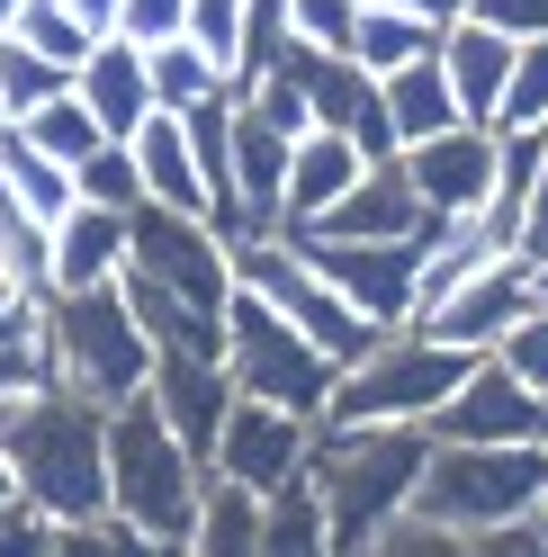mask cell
Listing matches in <instances>:
<instances>
[{
	"label": "cell",
	"mask_w": 548,
	"mask_h": 557,
	"mask_svg": "<svg viewBox=\"0 0 548 557\" xmlns=\"http://www.w3.org/2000/svg\"><path fill=\"white\" fill-rule=\"evenodd\" d=\"M126 278H153L162 297L198 306V315H225V297H234L225 243L198 216H171V207H135L126 216Z\"/></svg>",
	"instance_id": "obj_10"
},
{
	"label": "cell",
	"mask_w": 548,
	"mask_h": 557,
	"mask_svg": "<svg viewBox=\"0 0 548 557\" xmlns=\"http://www.w3.org/2000/svg\"><path fill=\"white\" fill-rule=\"evenodd\" d=\"M10 27H18V0H0V37H10Z\"/></svg>",
	"instance_id": "obj_47"
},
{
	"label": "cell",
	"mask_w": 548,
	"mask_h": 557,
	"mask_svg": "<svg viewBox=\"0 0 548 557\" xmlns=\"http://www.w3.org/2000/svg\"><path fill=\"white\" fill-rule=\"evenodd\" d=\"M82 18V37H117V0H63Z\"/></svg>",
	"instance_id": "obj_44"
},
{
	"label": "cell",
	"mask_w": 548,
	"mask_h": 557,
	"mask_svg": "<svg viewBox=\"0 0 548 557\" xmlns=\"http://www.w3.org/2000/svg\"><path fill=\"white\" fill-rule=\"evenodd\" d=\"M54 387V360H46V315L27 306L18 324H0V413L27 405V396H46Z\"/></svg>",
	"instance_id": "obj_30"
},
{
	"label": "cell",
	"mask_w": 548,
	"mask_h": 557,
	"mask_svg": "<svg viewBox=\"0 0 548 557\" xmlns=\"http://www.w3.org/2000/svg\"><path fill=\"white\" fill-rule=\"evenodd\" d=\"M432 459V432H315L306 449V485L324 504L333 557H369L387 521L414 512V476Z\"/></svg>",
	"instance_id": "obj_2"
},
{
	"label": "cell",
	"mask_w": 548,
	"mask_h": 557,
	"mask_svg": "<svg viewBox=\"0 0 548 557\" xmlns=\"http://www.w3.org/2000/svg\"><path fill=\"white\" fill-rule=\"evenodd\" d=\"M0 459H10L18 504H37L54 531L63 521H99L109 512V413H90L82 396H27L0 413Z\"/></svg>",
	"instance_id": "obj_1"
},
{
	"label": "cell",
	"mask_w": 548,
	"mask_h": 557,
	"mask_svg": "<svg viewBox=\"0 0 548 557\" xmlns=\"http://www.w3.org/2000/svg\"><path fill=\"white\" fill-rule=\"evenodd\" d=\"M369 557H548V512L531 521H503V531H432V521H387L378 540H369Z\"/></svg>",
	"instance_id": "obj_21"
},
{
	"label": "cell",
	"mask_w": 548,
	"mask_h": 557,
	"mask_svg": "<svg viewBox=\"0 0 548 557\" xmlns=\"http://www.w3.org/2000/svg\"><path fill=\"white\" fill-rule=\"evenodd\" d=\"M378 99H387L396 153H414V145H432V135H450V126H459L450 82H440V63H432V54H423V63H404V73H387V82H378Z\"/></svg>",
	"instance_id": "obj_24"
},
{
	"label": "cell",
	"mask_w": 548,
	"mask_h": 557,
	"mask_svg": "<svg viewBox=\"0 0 548 557\" xmlns=\"http://www.w3.org/2000/svg\"><path fill=\"white\" fill-rule=\"evenodd\" d=\"M495 369H503L522 396H539V405H548V306H531V315L495 342Z\"/></svg>",
	"instance_id": "obj_38"
},
{
	"label": "cell",
	"mask_w": 548,
	"mask_h": 557,
	"mask_svg": "<svg viewBox=\"0 0 548 557\" xmlns=\"http://www.w3.org/2000/svg\"><path fill=\"white\" fill-rule=\"evenodd\" d=\"M126 278V216H99V207H73L46 234V297H99Z\"/></svg>",
	"instance_id": "obj_15"
},
{
	"label": "cell",
	"mask_w": 548,
	"mask_h": 557,
	"mask_svg": "<svg viewBox=\"0 0 548 557\" xmlns=\"http://www.w3.org/2000/svg\"><path fill=\"white\" fill-rule=\"evenodd\" d=\"M360 153L341 145V135H297L288 145V189H279V234H306V225H324V207L360 181Z\"/></svg>",
	"instance_id": "obj_19"
},
{
	"label": "cell",
	"mask_w": 548,
	"mask_h": 557,
	"mask_svg": "<svg viewBox=\"0 0 548 557\" xmlns=\"http://www.w3.org/2000/svg\"><path fill=\"white\" fill-rule=\"evenodd\" d=\"M539 162H548L539 135H495V198H486V216H476V243H495V252H522L531 243Z\"/></svg>",
	"instance_id": "obj_20"
},
{
	"label": "cell",
	"mask_w": 548,
	"mask_h": 557,
	"mask_svg": "<svg viewBox=\"0 0 548 557\" xmlns=\"http://www.w3.org/2000/svg\"><path fill=\"white\" fill-rule=\"evenodd\" d=\"M37 315H46V360H54V387L63 396H82L90 413H117V405L145 396L153 351H145V333H135V315L117 306V288H99V297H46Z\"/></svg>",
	"instance_id": "obj_6"
},
{
	"label": "cell",
	"mask_w": 548,
	"mask_h": 557,
	"mask_svg": "<svg viewBox=\"0 0 548 557\" xmlns=\"http://www.w3.org/2000/svg\"><path fill=\"white\" fill-rule=\"evenodd\" d=\"M396 171H404V189H414V207L432 225H476L486 198H495V135L450 126V135H432L414 153H396Z\"/></svg>",
	"instance_id": "obj_13"
},
{
	"label": "cell",
	"mask_w": 548,
	"mask_h": 557,
	"mask_svg": "<svg viewBox=\"0 0 548 557\" xmlns=\"http://www.w3.org/2000/svg\"><path fill=\"white\" fill-rule=\"evenodd\" d=\"M0 557H54V521L37 504H0Z\"/></svg>",
	"instance_id": "obj_42"
},
{
	"label": "cell",
	"mask_w": 548,
	"mask_h": 557,
	"mask_svg": "<svg viewBox=\"0 0 548 557\" xmlns=\"http://www.w3.org/2000/svg\"><path fill=\"white\" fill-rule=\"evenodd\" d=\"M476 27H495L503 46H548V0H476Z\"/></svg>",
	"instance_id": "obj_41"
},
{
	"label": "cell",
	"mask_w": 548,
	"mask_h": 557,
	"mask_svg": "<svg viewBox=\"0 0 548 557\" xmlns=\"http://www.w3.org/2000/svg\"><path fill=\"white\" fill-rule=\"evenodd\" d=\"M440 46V27H423L414 10H387V0H360V27H351V63L369 82H387V73H404V63H423Z\"/></svg>",
	"instance_id": "obj_25"
},
{
	"label": "cell",
	"mask_w": 548,
	"mask_h": 557,
	"mask_svg": "<svg viewBox=\"0 0 548 557\" xmlns=\"http://www.w3.org/2000/svg\"><path fill=\"white\" fill-rule=\"evenodd\" d=\"M261 557H333V531H324V504L315 485H279V495H261Z\"/></svg>",
	"instance_id": "obj_26"
},
{
	"label": "cell",
	"mask_w": 548,
	"mask_h": 557,
	"mask_svg": "<svg viewBox=\"0 0 548 557\" xmlns=\"http://www.w3.org/2000/svg\"><path fill=\"white\" fill-rule=\"evenodd\" d=\"M10 46H27V54H46L54 73H82L99 37H82V18L63 10V0H18V27H10Z\"/></svg>",
	"instance_id": "obj_31"
},
{
	"label": "cell",
	"mask_w": 548,
	"mask_h": 557,
	"mask_svg": "<svg viewBox=\"0 0 548 557\" xmlns=\"http://www.w3.org/2000/svg\"><path fill=\"white\" fill-rule=\"evenodd\" d=\"M548 512V449H432L423 476H414V512L404 521H432V531H503V521H531Z\"/></svg>",
	"instance_id": "obj_4"
},
{
	"label": "cell",
	"mask_w": 548,
	"mask_h": 557,
	"mask_svg": "<svg viewBox=\"0 0 548 557\" xmlns=\"http://www.w3.org/2000/svg\"><path fill=\"white\" fill-rule=\"evenodd\" d=\"M351 27H360V0H288V46H306V54L351 63Z\"/></svg>",
	"instance_id": "obj_36"
},
{
	"label": "cell",
	"mask_w": 548,
	"mask_h": 557,
	"mask_svg": "<svg viewBox=\"0 0 548 557\" xmlns=\"http://www.w3.org/2000/svg\"><path fill=\"white\" fill-rule=\"evenodd\" d=\"M18 135H27V145H37V153H46L54 171H82V162H90L99 145H109V135H99V117L82 109V99H73V90H63V99H46V109H37V117H27Z\"/></svg>",
	"instance_id": "obj_29"
},
{
	"label": "cell",
	"mask_w": 548,
	"mask_h": 557,
	"mask_svg": "<svg viewBox=\"0 0 548 557\" xmlns=\"http://www.w3.org/2000/svg\"><path fill=\"white\" fill-rule=\"evenodd\" d=\"M423 432H432V449H531V441H548V405L522 396L495 360H476Z\"/></svg>",
	"instance_id": "obj_12"
},
{
	"label": "cell",
	"mask_w": 548,
	"mask_h": 557,
	"mask_svg": "<svg viewBox=\"0 0 548 557\" xmlns=\"http://www.w3.org/2000/svg\"><path fill=\"white\" fill-rule=\"evenodd\" d=\"M180 557H261V504L234 495V485H208V504H198Z\"/></svg>",
	"instance_id": "obj_27"
},
{
	"label": "cell",
	"mask_w": 548,
	"mask_h": 557,
	"mask_svg": "<svg viewBox=\"0 0 548 557\" xmlns=\"http://www.w3.org/2000/svg\"><path fill=\"white\" fill-rule=\"evenodd\" d=\"M73 99H82V109L99 117V135H109V145H126V135L153 117V82H145V54H135L126 37H99V46H90V63L73 73Z\"/></svg>",
	"instance_id": "obj_18"
},
{
	"label": "cell",
	"mask_w": 548,
	"mask_h": 557,
	"mask_svg": "<svg viewBox=\"0 0 548 557\" xmlns=\"http://www.w3.org/2000/svg\"><path fill=\"white\" fill-rule=\"evenodd\" d=\"M476 360L440 351L423 333H387L360 369L333 377V405H324V432H423L440 405L459 396V377Z\"/></svg>",
	"instance_id": "obj_5"
},
{
	"label": "cell",
	"mask_w": 548,
	"mask_h": 557,
	"mask_svg": "<svg viewBox=\"0 0 548 557\" xmlns=\"http://www.w3.org/2000/svg\"><path fill=\"white\" fill-rule=\"evenodd\" d=\"M531 288H539V306H548V252H539V261H531Z\"/></svg>",
	"instance_id": "obj_46"
},
{
	"label": "cell",
	"mask_w": 548,
	"mask_h": 557,
	"mask_svg": "<svg viewBox=\"0 0 548 557\" xmlns=\"http://www.w3.org/2000/svg\"><path fill=\"white\" fill-rule=\"evenodd\" d=\"M306 270L351 306L369 333H404L414 324V288H423V243H315V234H288Z\"/></svg>",
	"instance_id": "obj_9"
},
{
	"label": "cell",
	"mask_w": 548,
	"mask_h": 557,
	"mask_svg": "<svg viewBox=\"0 0 548 557\" xmlns=\"http://www.w3.org/2000/svg\"><path fill=\"white\" fill-rule=\"evenodd\" d=\"M0 207H10V225H37V234L73 216V171H54L18 126H0Z\"/></svg>",
	"instance_id": "obj_22"
},
{
	"label": "cell",
	"mask_w": 548,
	"mask_h": 557,
	"mask_svg": "<svg viewBox=\"0 0 548 557\" xmlns=\"http://www.w3.org/2000/svg\"><path fill=\"white\" fill-rule=\"evenodd\" d=\"M73 207H99V216H135V207H145L135 153H126V145H99V153L73 171Z\"/></svg>",
	"instance_id": "obj_34"
},
{
	"label": "cell",
	"mask_w": 548,
	"mask_h": 557,
	"mask_svg": "<svg viewBox=\"0 0 548 557\" xmlns=\"http://www.w3.org/2000/svg\"><path fill=\"white\" fill-rule=\"evenodd\" d=\"M198 504H208V468H198L189 449L153 423L145 396L117 405V413H109V512L126 521V531L180 548L189 521H198Z\"/></svg>",
	"instance_id": "obj_3"
},
{
	"label": "cell",
	"mask_w": 548,
	"mask_h": 557,
	"mask_svg": "<svg viewBox=\"0 0 548 557\" xmlns=\"http://www.w3.org/2000/svg\"><path fill=\"white\" fill-rule=\"evenodd\" d=\"M145 405H153V423L189 449L198 468H208V449H216V432H225V405H234V387H225V360H153V377H145Z\"/></svg>",
	"instance_id": "obj_14"
},
{
	"label": "cell",
	"mask_w": 548,
	"mask_h": 557,
	"mask_svg": "<svg viewBox=\"0 0 548 557\" xmlns=\"http://www.w3.org/2000/svg\"><path fill=\"white\" fill-rule=\"evenodd\" d=\"M54 557H180V548H162L145 531H126L117 512H99V521H63L54 531Z\"/></svg>",
	"instance_id": "obj_37"
},
{
	"label": "cell",
	"mask_w": 548,
	"mask_h": 557,
	"mask_svg": "<svg viewBox=\"0 0 548 557\" xmlns=\"http://www.w3.org/2000/svg\"><path fill=\"white\" fill-rule=\"evenodd\" d=\"M126 153H135V181H145V207H171V216L208 225V189H198V162L180 145V117H145L126 135Z\"/></svg>",
	"instance_id": "obj_23"
},
{
	"label": "cell",
	"mask_w": 548,
	"mask_h": 557,
	"mask_svg": "<svg viewBox=\"0 0 548 557\" xmlns=\"http://www.w3.org/2000/svg\"><path fill=\"white\" fill-rule=\"evenodd\" d=\"M145 82H153V117H180V109H198V99H216V90H225V82H216V63L198 54L189 37L153 46V54H145Z\"/></svg>",
	"instance_id": "obj_28"
},
{
	"label": "cell",
	"mask_w": 548,
	"mask_h": 557,
	"mask_svg": "<svg viewBox=\"0 0 548 557\" xmlns=\"http://www.w3.org/2000/svg\"><path fill=\"white\" fill-rule=\"evenodd\" d=\"M189 27V0H117V37L135 46V54H153V46H171Z\"/></svg>",
	"instance_id": "obj_40"
},
{
	"label": "cell",
	"mask_w": 548,
	"mask_h": 557,
	"mask_svg": "<svg viewBox=\"0 0 548 557\" xmlns=\"http://www.w3.org/2000/svg\"><path fill=\"white\" fill-rule=\"evenodd\" d=\"M486 135H548V46H512L503 109H495Z\"/></svg>",
	"instance_id": "obj_33"
},
{
	"label": "cell",
	"mask_w": 548,
	"mask_h": 557,
	"mask_svg": "<svg viewBox=\"0 0 548 557\" xmlns=\"http://www.w3.org/2000/svg\"><path fill=\"white\" fill-rule=\"evenodd\" d=\"M306 449H315V423H297L279 405H225V432L208 449V485H234V495H279V485L306 476Z\"/></svg>",
	"instance_id": "obj_11"
},
{
	"label": "cell",
	"mask_w": 548,
	"mask_h": 557,
	"mask_svg": "<svg viewBox=\"0 0 548 557\" xmlns=\"http://www.w3.org/2000/svg\"><path fill=\"white\" fill-rule=\"evenodd\" d=\"M0 234H10V207H0Z\"/></svg>",
	"instance_id": "obj_49"
},
{
	"label": "cell",
	"mask_w": 548,
	"mask_h": 557,
	"mask_svg": "<svg viewBox=\"0 0 548 557\" xmlns=\"http://www.w3.org/2000/svg\"><path fill=\"white\" fill-rule=\"evenodd\" d=\"M531 306H539L531 252H495V261H476L468 278H450L404 333H423V342H440V351H459V360H495V342L522 324Z\"/></svg>",
	"instance_id": "obj_8"
},
{
	"label": "cell",
	"mask_w": 548,
	"mask_h": 557,
	"mask_svg": "<svg viewBox=\"0 0 548 557\" xmlns=\"http://www.w3.org/2000/svg\"><path fill=\"white\" fill-rule=\"evenodd\" d=\"M387 10H414L423 27H459V18L476 10V0H387Z\"/></svg>",
	"instance_id": "obj_43"
},
{
	"label": "cell",
	"mask_w": 548,
	"mask_h": 557,
	"mask_svg": "<svg viewBox=\"0 0 548 557\" xmlns=\"http://www.w3.org/2000/svg\"><path fill=\"white\" fill-rule=\"evenodd\" d=\"M306 234L315 243H414L423 207H414V189H404V171L378 162V171H360V181L324 207V225H306Z\"/></svg>",
	"instance_id": "obj_16"
},
{
	"label": "cell",
	"mask_w": 548,
	"mask_h": 557,
	"mask_svg": "<svg viewBox=\"0 0 548 557\" xmlns=\"http://www.w3.org/2000/svg\"><path fill=\"white\" fill-rule=\"evenodd\" d=\"M73 90V73H54L46 54H27V46H10L0 37V126H27L46 109V99H63Z\"/></svg>",
	"instance_id": "obj_32"
},
{
	"label": "cell",
	"mask_w": 548,
	"mask_h": 557,
	"mask_svg": "<svg viewBox=\"0 0 548 557\" xmlns=\"http://www.w3.org/2000/svg\"><path fill=\"white\" fill-rule=\"evenodd\" d=\"M0 504H18V485H10V459H0Z\"/></svg>",
	"instance_id": "obj_48"
},
{
	"label": "cell",
	"mask_w": 548,
	"mask_h": 557,
	"mask_svg": "<svg viewBox=\"0 0 548 557\" xmlns=\"http://www.w3.org/2000/svg\"><path fill=\"white\" fill-rule=\"evenodd\" d=\"M288 54V0H244V46H234V90H252Z\"/></svg>",
	"instance_id": "obj_35"
},
{
	"label": "cell",
	"mask_w": 548,
	"mask_h": 557,
	"mask_svg": "<svg viewBox=\"0 0 548 557\" xmlns=\"http://www.w3.org/2000/svg\"><path fill=\"white\" fill-rule=\"evenodd\" d=\"M18 315H27V297L10 288V270H0V324H18Z\"/></svg>",
	"instance_id": "obj_45"
},
{
	"label": "cell",
	"mask_w": 548,
	"mask_h": 557,
	"mask_svg": "<svg viewBox=\"0 0 548 557\" xmlns=\"http://www.w3.org/2000/svg\"><path fill=\"white\" fill-rule=\"evenodd\" d=\"M432 63H440V82H450L459 126H495V109H503V73H512V46L495 37V27H476V18L440 27Z\"/></svg>",
	"instance_id": "obj_17"
},
{
	"label": "cell",
	"mask_w": 548,
	"mask_h": 557,
	"mask_svg": "<svg viewBox=\"0 0 548 557\" xmlns=\"http://www.w3.org/2000/svg\"><path fill=\"white\" fill-rule=\"evenodd\" d=\"M216 333H225V342H216V360H225V387H234V396H244V405H279V413H297V423H315V432H324L333 360L315 351V342H297L261 297H225Z\"/></svg>",
	"instance_id": "obj_7"
},
{
	"label": "cell",
	"mask_w": 548,
	"mask_h": 557,
	"mask_svg": "<svg viewBox=\"0 0 548 557\" xmlns=\"http://www.w3.org/2000/svg\"><path fill=\"white\" fill-rule=\"evenodd\" d=\"M539 449H548V441H539Z\"/></svg>",
	"instance_id": "obj_50"
},
{
	"label": "cell",
	"mask_w": 548,
	"mask_h": 557,
	"mask_svg": "<svg viewBox=\"0 0 548 557\" xmlns=\"http://www.w3.org/2000/svg\"><path fill=\"white\" fill-rule=\"evenodd\" d=\"M180 37L216 63V82L234 90V46H244V0H189V27Z\"/></svg>",
	"instance_id": "obj_39"
}]
</instances>
